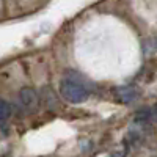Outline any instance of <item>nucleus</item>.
<instances>
[{
  "instance_id": "obj_1",
  "label": "nucleus",
  "mask_w": 157,
  "mask_h": 157,
  "mask_svg": "<svg viewBox=\"0 0 157 157\" xmlns=\"http://www.w3.org/2000/svg\"><path fill=\"white\" fill-rule=\"evenodd\" d=\"M60 94L64 101H68L71 104H82L88 99L90 93L85 88V85L78 83L72 78H64L60 83Z\"/></svg>"
},
{
  "instance_id": "obj_2",
  "label": "nucleus",
  "mask_w": 157,
  "mask_h": 157,
  "mask_svg": "<svg viewBox=\"0 0 157 157\" xmlns=\"http://www.w3.org/2000/svg\"><path fill=\"white\" fill-rule=\"evenodd\" d=\"M19 101L27 110H35L39 105V96L36 93V90L30 86H24L19 91Z\"/></svg>"
},
{
  "instance_id": "obj_3",
  "label": "nucleus",
  "mask_w": 157,
  "mask_h": 157,
  "mask_svg": "<svg viewBox=\"0 0 157 157\" xmlns=\"http://www.w3.org/2000/svg\"><path fill=\"white\" fill-rule=\"evenodd\" d=\"M138 90L135 86H118L115 90V96L120 99L121 102H134L138 98Z\"/></svg>"
},
{
  "instance_id": "obj_4",
  "label": "nucleus",
  "mask_w": 157,
  "mask_h": 157,
  "mask_svg": "<svg viewBox=\"0 0 157 157\" xmlns=\"http://www.w3.org/2000/svg\"><path fill=\"white\" fill-rule=\"evenodd\" d=\"M10 118H11V105L3 98H0V124L6 123Z\"/></svg>"
}]
</instances>
